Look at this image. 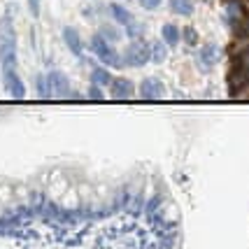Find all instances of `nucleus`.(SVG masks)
Listing matches in <instances>:
<instances>
[{"label":"nucleus","instance_id":"f257e3e1","mask_svg":"<svg viewBox=\"0 0 249 249\" xmlns=\"http://www.w3.org/2000/svg\"><path fill=\"white\" fill-rule=\"evenodd\" d=\"M0 61H2V68L17 65V37H14V28H12L10 19L0 28Z\"/></svg>","mask_w":249,"mask_h":249},{"label":"nucleus","instance_id":"f03ea898","mask_svg":"<svg viewBox=\"0 0 249 249\" xmlns=\"http://www.w3.org/2000/svg\"><path fill=\"white\" fill-rule=\"evenodd\" d=\"M91 49H93V54H96L105 65H109V68H121V65H124L121 56L117 54V49H114V47H112V44H109L100 33L93 35V40H91Z\"/></svg>","mask_w":249,"mask_h":249},{"label":"nucleus","instance_id":"7ed1b4c3","mask_svg":"<svg viewBox=\"0 0 249 249\" xmlns=\"http://www.w3.org/2000/svg\"><path fill=\"white\" fill-rule=\"evenodd\" d=\"M124 61L133 68H142L144 63H149L152 61V47L144 42V40H133L128 44V49L124 52Z\"/></svg>","mask_w":249,"mask_h":249},{"label":"nucleus","instance_id":"20e7f679","mask_svg":"<svg viewBox=\"0 0 249 249\" xmlns=\"http://www.w3.org/2000/svg\"><path fill=\"white\" fill-rule=\"evenodd\" d=\"M138 96L142 100H159V98L165 96V84L159 77H144L140 89H138Z\"/></svg>","mask_w":249,"mask_h":249},{"label":"nucleus","instance_id":"39448f33","mask_svg":"<svg viewBox=\"0 0 249 249\" xmlns=\"http://www.w3.org/2000/svg\"><path fill=\"white\" fill-rule=\"evenodd\" d=\"M47 79H49V89H52V96H58V98H68L70 96V82H68V77L63 72H58V70H52V72H47Z\"/></svg>","mask_w":249,"mask_h":249},{"label":"nucleus","instance_id":"423d86ee","mask_svg":"<svg viewBox=\"0 0 249 249\" xmlns=\"http://www.w3.org/2000/svg\"><path fill=\"white\" fill-rule=\"evenodd\" d=\"M2 77H5V87L14 98H23L26 96V87H23L21 77L17 75L14 68H2Z\"/></svg>","mask_w":249,"mask_h":249},{"label":"nucleus","instance_id":"0eeeda50","mask_svg":"<svg viewBox=\"0 0 249 249\" xmlns=\"http://www.w3.org/2000/svg\"><path fill=\"white\" fill-rule=\"evenodd\" d=\"M109 89H112V96L117 98V100H130V98L135 96V84H133L130 79H126V77L114 79V82L109 84Z\"/></svg>","mask_w":249,"mask_h":249},{"label":"nucleus","instance_id":"6e6552de","mask_svg":"<svg viewBox=\"0 0 249 249\" xmlns=\"http://www.w3.org/2000/svg\"><path fill=\"white\" fill-rule=\"evenodd\" d=\"M63 42L68 44V49H70L77 58H82V54H84V44H82V35L77 33V28L65 26L63 28Z\"/></svg>","mask_w":249,"mask_h":249},{"label":"nucleus","instance_id":"1a4fd4ad","mask_svg":"<svg viewBox=\"0 0 249 249\" xmlns=\"http://www.w3.org/2000/svg\"><path fill=\"white\" fill-rule=\"evenodd\" d=\"M226 14H228V21H233V28H238L240 23L247 19V7H245L242 0H228Z\"/></svg>","mask_w":249,"mask_h":249},{"label":"nucleus","instance_id":"9d476101","mask_svg":"<svg viewBox=\"0 0 249 249\" xmlns=\"http://www.w3.org/2000/svg\"><path fill=\"white\" fill-rule=\"evenodd\" d=\"M109 12H112L114 21L119 23L121 28H130V26L135 23V17H133V14H130L124 5H119V2H112V5H109Z\"/></svg>","mask_w":249,"mask_h":249},{"label":"nucleus","instance_id":"9b49d317","mask_svg":"<svg viewBox=\"0 0 249 249\" xmlns=\"http://www.w3.org/2000/svg\"><path fill=\"white\" fill-rule=\"evenodd\" d=\"M161 35H163V42L168 44V47H177V44L182 42V31L175 23H163Z\"/></svg>","mask_w":249,"mask_h":249},{"label":"nucleus","instance_id":"f8f14e48","mask_svg":"<svg viewBox=\"0 0 249 249\" xmlns=\"http://www.w3.org/2000/svg\"><path fill=\"white\" fill-rule=\"evenodd\" d=\"M219 49L217 47H212V44H207V47H203L200 52H198V63L203 65V68H212V65L217 63V58H219V54H217Z\"/></svg>","mask_w":249,"mask_h":249},{"label":"nucleus","instance_id":"ddd939ff","mask_svg":"<svg viewBox=\"0 0 249 249\" xmlns=\"http://www.w3.org/2000/svg\"><path fill=\"white\" fill-rule=\"evenodd\" d=\"M91 82L105 89V87H109V84L114 82V77H112V72H109L107 68L103 65V68H93V72H91Z\"/></svg>","mask_w":249,"mask_h":249},{"label":"nucleus","instance_id":"4468645a","mask_svg":"<svg viewBox=\"0 0 249 249\" xmlns=\"http://www.w3.org/2000/svg\"><path fill=\"white\" fill-rule=\"evenodd\" d=\"M170 10L177 17H191L194 14V0H170Z\"/></svg>","mask_w":249,"mask_h":249},{"label":"nucleus","instance_id":"2eb2a0df","mask_svg":"<svg viewBox=\"0 0 249 249\" xmlns=\"http://www.w3.org/2000/svg\"><path fill=\"white\" fill-rule=\"evenodd\" d=\"M165 42H154L152 44V61L154 63H163L165 58H168V52H165Z\"/></svg>","mask_w":249,"mask_h":249},{"label":"nucleus","instance_id":"dca6fc26","mask_svg":"<svg viewBox=\"0 0 249 249\" xmlns=\"http://www.w3.org/2000/svg\"><path fill=\"white\" fill-rule=\"evenodd\" d=\"M182 40H184L189 47H196V44H198V33H196V28H186V31H182Z\"/></svg>","mask_w":249,"mask_h":249},{"label":"nucleus","instance_id":"f3484780","mask_svg":"<svg viewBox=\"0 0 249 249\" xmlns=\"http://www.w3.org/2000/svg\"><path fill=\"white\" fill-rule=\"evenodd\" d=\"M37 91H40L42 98L52 96V89H49V79H47V77H37Z\"/></svg>","mask_w":249,"mask_h":249},{"label":"nucleus","instance_id":"a211bd4d","mask_svg":"<svg viewBox=\"0 0 249 249\" xmlns=\"http://www.w3.org/2000/svg\"><path fill=\"white\" fill-rule=\"evenodd\" d=\"M140 2V7L142 10H147V12H154V10H159L163 5V0H138Z\"/></svg>","mask_w":249,"mask_h":249},{"label":"nucleus","instance_id":"6ab92c4d","mask_svg":"<svg viewBox=\"0 0 249 249\" xmlns=\"http://www.w3.org/2000/svg\"><path fill=\"white\" fill-rule=\"evenodd\" d=\"M100 35H103L107 42H112V40L119 37V31H114V28H109V26H103V28H100Z\"/></svg>","mask_w":249,"mask_h":249},{"label":"nucleus","instance_id":"aec40b11","mask_svg":"<svg viewBox=\"0 0 249 249\" xmlns=\"http://www.w3.org/2000/svg\"><path fill=\"white\" fill-rule=\"evenodd\" d=\"M235 33H238V37H242V40H249V17L235 28Z\"/></svg>","mask_w":249,"mask_h":249},{"label":"nucleus","instance_id":"412c9836","mask_svg":"<svg viewBox=\"0 0 249 249\" xmlns=\"http://www.w3.org/2000/svg\"><path fill=\"white\" fill-rule=\"evenodd\" d=\"M91 93L89 96L93 98V100H103V87H98V84H91V89H89Z\"/></svg>","mask_w":249,"mask_h":249},{"label":"nucleus","instance_id":"4be33fe9","mask_svg":"<svg viewBox=\"0 0 249 249\" xmlns=\"http://www.w3.org/2000/svg\"><path fill=\"white\" fill-rule=\"evenodd\" d=\"M28 7H31L33 17H37L40 14V0H28Z\"/></svg>","mask_w":249,"mask_h":249},{"label":"nucleus","instance_id":"5701e85b","mask_svg":"<svg viewBox=\"0 0 249 249\" xmlns=\"http://www.w3.org/2000/svg\"><path fill=\"white\" fill-rule=\"evenodd\" d=\"M245 7H247V12H249V0H245Z\"/></svg>","mask_w":249,"mask_h":249},{"label":"nucleus","instance_id":"b1692460","mask_svg":"<svg viewBox=\"0 0 249 249\" xmlns=\"http://www.w3.org/2000/svg\"><path fill=\"white\" fill-rule=\"evenodd\" d=\"M203 2H210V0H203Z\"/></svg>","mask_w":249,"mask_h":249}]
</instances>
